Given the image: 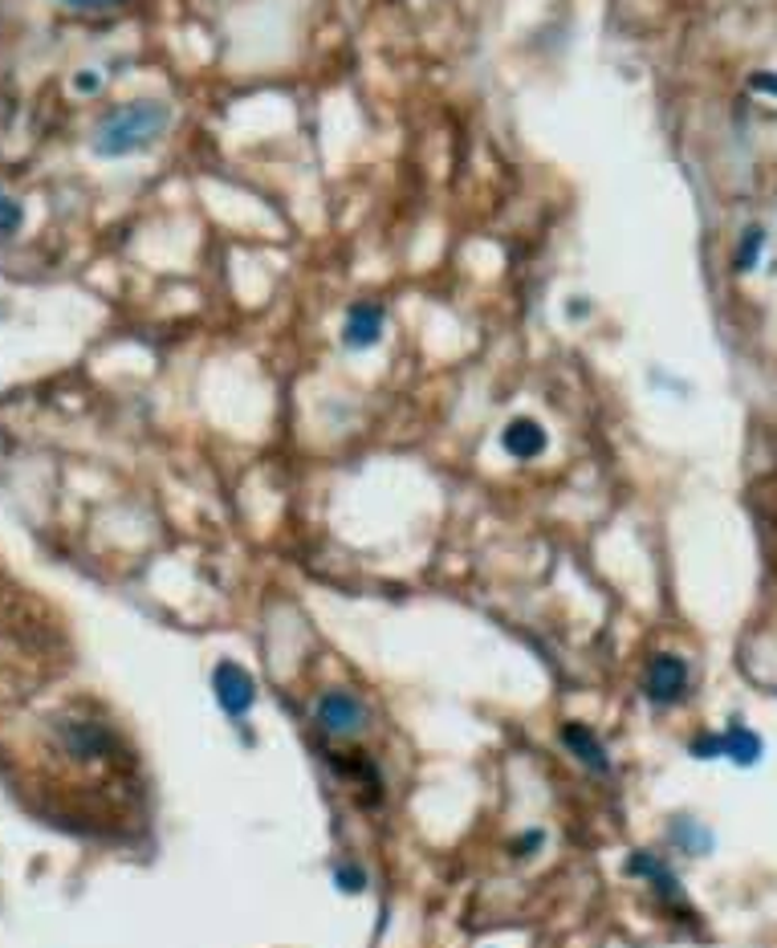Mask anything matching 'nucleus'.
<instances>
[{"label":"nucleus","mask_w":777,"mask_h":948,"mask_svg":"<svg viewBox=\"0 0 777 948\" xmlns=\"http://www.w3.org/2000/svg\"><path fill=\"white\" fill-rule=\"evenodd\" d=\"M627 871H631V876H643V879H648L660 900H676V904L684 900V895H680L676 876H672V867H668V863H663L660 855H651V851H635L631 863H627Z\"/></svg>","instance_id":"obj_9"},{"label":"nucleus","mask_w":777,"mask_h":948,"mask_svg":"<svg viewBox=\"0 0 777 948\" xmlns=\"http://www.w3.org/2000/svg\"><path fill=\"white\" fill-rule=\"evenodd\" d=\"M542 847H546V831H537V826H533V831H525L518 843H513V855H518V859H533V855H537Z\"/></svg>","instance_id":"obj_17"},{"label":"nucleus","mask_w":777,"mask_h":948,"mask_svg":"<svg viewBox=\"0 0 777 948\" xmlns=\"http://www.w3.org/2000/svg\"><path fill=\"white\" fill-rule=\"evenodd\" d=\"M175 111L167 99H130L118 102L115 111H106L98 118V127L90 135V151L98 159H127L139 155V151H151V147L172 130Z\"/></svg>","instance_id":"obj_1"},{"label":"nucleus","mask_w":777,"mask_h":948,"mask_svg":"<svg viewBox=\"0 0 777 948\" xmlns=\"http://www.w3.org/2000/svg\"><path fill=\"white\" fill-rule=\"evenodd\" d=\"M66 9H78V13H111V9H123L127 0H61Z\"/></svg>","instance_id":"obj_19"},{"label":"nucleus","mask_w":777,"mask_h":948,"mask_svg":"<svg viewBox=\"0 0 777 948\" xmlns=\"http://www.w3.org/2000/svg\"><path fill=\"white\" fill-rule=\"evenodd\" d=\"M314 725L326 737H359L362 729H371V704L355 692L330 689L314 701Z\"/></svg>","instance_id":"obj_2"},{"label":"nucleus","mask_w":777,"mask_h":948,"mask_svg":"<svg viewBox=\"0 0 777 948\" xmlns=\"http://www.w3.org/2000/svg\"><path fill=\"white\" fill-rule=\"evenodd\" d=\"M561 745L570 749V758H575L582 770H591V774H599V777L611 774V753H606V745L599 741V733H594L591 725L566 720V725H561Z\"/></svg>","instance_id":"obj_7"},{"label":"nucleus","mask_w":777,"mask_h":948,"mask_svg":"<svg viewBox=\"0 0 777 948\" xmlns=\"http://www.w3.org/2000/svg\"><path fill=\"white\" fill-rule=\"evenodd\" d=\"M501 448H505V456H513V460H537V456H546L549 431L542 428V419L513 416L501 428Z\"/></svg>","instance_id":"obj_8"},{"label":"nucleus","mask_w":777,"mask_h":948,"mask_svg":"<svg viewBox=\"0 0 777 948\" xmlns=\"http://www.w3.org/2000/svg\"><path fill=\"white\" fill-rule=\"evenodd\" d=\"M70 86H73V94L90 99V94H102V86H106V73L94 70V66H82V70H73Z\"/></svg>","instance_id":"obj_15"},{"label":"nucleus","mask_w":777,"mask_h":948,"mask_svg":"<svg viewBox=\"0 0 777 948\" xmlns=\"http://www.w3.org/2000/svg\"><path fill=\"white\" fill-rule=\"evenodd\" d=\"M591 314V302H587V298H566V317H570V322H578V317H587Z\"/></svg>","instance_id":"obj_20"},{"label":"nucleus","mask_w":777,"mask_h":948,"mask_svg":"<svg viewBox=\"0 0 777 948\" xmlns=\"http://www.w3.org/2000/svg\"><path fill=\"white\" fill-rule=\"evenodd\" d=\"M720 741H724V758L733 765H741V770H753L765 758V741L749 725H741V720H729V729L720 733Z\"/></svg>","instance_id":"obj_10"},{"label":"nucleus","mask_w":777,"mask_h":948,"mask_svg":"<svg viewBox=\"0 0 777 948\" xmlns=\"http://www.w3.org/2000/svg\"><path fill=\"white\" fill-rule=\"evenodd\" d=\"M212 692H217V704L229 720H245L257 704V684L236 660H220L212 668Z\"/></svg>","instance_id":"obj_4"},{"label":"nucleus","mask_w":777,"mask_h":948,"mask_svg":"<svg viewBox=\"0 0 777 948\" xmlns=\"http://www.w3.org/2000/svg\"><path fill=\"white\" fill-rule=\"evenodd\" d=\"M54 733H58L61 749L78 758V762H94V758H106L111 749H115V733L98 725V720H78V717H66L54 725Z\"/></svg>","instance_id":"obj_6"},{"label":"nucleus","mask_w":777,"mask_h":948,"mask_svg":"<svg viewBox=\"0 0 777 948\" xmlns=\"http://www.w3.org/2000/svg\"><path fill=\"white\" fill-rule=\"evenodd\" d=\"M688 684H692V668L676 651H656L648 660V668H643V696H648L651 704H660V708L684 701V696H688Z\"/></svg>","instance_id":"obj_3"},{"label":"nucleus","mask_w":777,"mask_h":948,"mask_svg":"<svg viewBox=\"0 0 777 948\" xmlns=\"http://www.w3.org/2000/svg\"><path fill=\"white\" fill-rule=\"evenodd\" d=\"M668 839L676 843L684 855H692V859H705L708 851H712V831L708 826H700V822H692V819H672V826H668Z\"/></svg>","instance_id":"obj_12"},{"label":"nucleus","mask_w":777,"mask_h":948,"mask_svg":"<svg viewBox=\"0 0 777 948\" xmlns=\"http://www.w3.org/2000/svg\"><path fill=\"white\" fill-rule=\"evenodd\" d=\"M367 883H371V879H367V871H362L359 863H350V859L334 863V888L343 891V895H362Z\"/></svg>","instance_id":"obj_14"},{"label":"nucleus","mask_w":777,"mask_h":948,"mask_svg":"<svg viewBox=\"0 0 777 948\" xmlns=\"http://www.w3.org/2000/svg\"><path fill=\"white\" fill-rule=\"evenodd\" d=\"M25 232V204L0 187V241H16Z\"/></svg>","instance_id":"obj_13"},{"label":"nucleus","mask_w":777,"mask_h":948,"mask_svg":"<svg viewBox=\"0 0 777 948\" xmlns=\"http://www.w3.org/2000/svg\"><path fill=\"white\" fill-rule=\"evenodd\" d=\"M765 248H769V229L765 224H745L741 236H737V248H733V269L741 277L745 274H757V265H762Z\"/></svg>","instance_id":"obj_11"},{"label":"nucleus","mask_w":777,"mask_h":948,"mask_svg":"<svg viewBox=\"0 0 777 948\" xmlns=\"http://www.w3.org/2000/svg\"><path fill=\"white\" fill-rule=\"evenodd\" d=\"M688 753L696 762H717V758H724V741H720V733H700L688 745Z\"/></svg>","instance_id":"obj_16"},{"label":"nucleus","mask_w":777,"mask_h":948,"mask_svg":"<svg viewBox=\"0 0 777 948\" xmlns=\"http://www.w3.org/2000/svg\"><path fill=\"white\" fill-rule=\"evenodd\" d=\"M387 334V305L374 298H359L343 317V346L346 350H374Z\"/></svg>","instance_id":"obj_5"},{"label":"nucleus","mask_w":777,"mask_h":948,"mask_svg":"<svg viewBox=\"0 0 777 948\" xmlns=\"http://www.w3.org/2000/svg\"><path fill=\"white\" fill-rule=\"evenodd\" d=\"M749 90H757L765 99H777V70H753L749 73Z\"/></svg>","instance_id":"obj_18"}]
</instances>
